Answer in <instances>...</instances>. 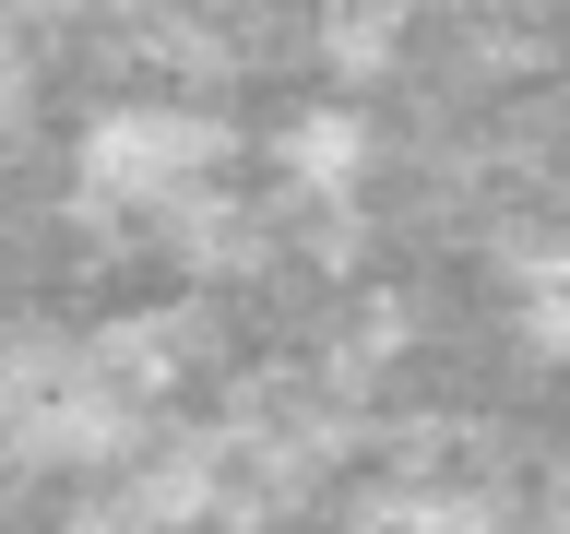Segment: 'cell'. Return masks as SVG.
I'll return each instance as SVG.
<instances>
[{"instance_id":"1","label":"cell","mask_w":570,"mask_h":534,"mask_svg":"<svg viewBox=\"0 0 570 534\" xmlns=\"http://www.w3.org/2000/svg\"><path fill=\"white\" fill-rule=\"evenodd\" d=\"M71 155H83V202L190 226L214 202V178H226V119H203V107H178V96H119V107L83 119Z\"/></svg>"},{"instance_id":"2","label":"cell","mask_w":570,"mask_h":534,"mask_svg":"<svg viewBox=\"0 0 570 534\" xmlns=\"http://www.w3.org/2000/svg\"><path fill=\"white\" fill-rule=\"evenodd\" d=\"M274 167L309 202H356L381 167V131H368V107H297V119H274Z\"/></svg>"},{"instance_id":"3","label":"cell","mask_w":570,"mask_h":534,"mask_svg":"<svg viewBox=\"0 0 570 534\" xmlns=\"http://www.w3.org/2000/svg\"><path fill=\"white\" fill-rule=\"evenodd\" d=\"M356 534H511V511L475 487H440V475H404V487L356 498Z\"/></svg>"},{"instance_id":"4","label":"cell","mask_w":570,"mask_h":534,"mask_svg":"<svg viewBox=\"0 0 570 534\" xmlns=\"http://www.w3.org/2000/svg\"><path fill=\"white\" fill-rule=\"evenodd\" d=\"M511 309H523L534 356H570V238H547L534 261H511Z\"/></svg>"}]
</instances>
